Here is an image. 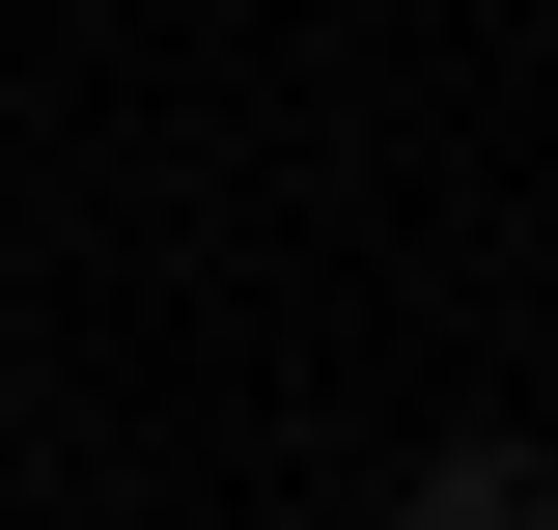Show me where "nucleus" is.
Masks as SVG:
<instances>
[{
    "instance_id": "nucleus-1",
    "label": "nucleus",
    "mask_w": 558,
    "mask_h": 530,
    "mask_svg": "<svg viewBox=\"0 0 558 530\" xmlns=\"http://www.w3.org/2000/svg\"><path fill=\"white\" fill-rule=\"evenodd\" d=\"M391 530H558V447H418Z\"/></svg>"
}]
</instances>
